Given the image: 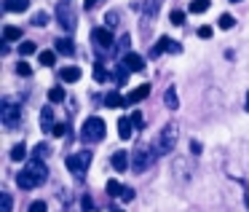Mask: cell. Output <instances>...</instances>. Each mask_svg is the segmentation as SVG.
I'll return each instance as SVG.
<instances>
[{"label": "cell", "instance_id": "19", "mask_svg": "<svg viewBox=\"0 0 249 212\" xmlns=\"http://www.w3.org/2000/svg\"><path fill=\"white\" fill-rule=\"evenodd\" d=\"M56 54H65V57H72L75 54V46H72L70 38H59L56 40Z\"/></svg>", "mask_w": 249, "mask_h": 212}, {"label": "cell", "instance_id": "3", "mask_svg": "<svg viewBox=\"0 0 249 212\" xmlns=\"http://www.w3.org/2000/svg\"><path fill=\"white\" fill-rule=\"evenodd\" d=\"M177 140H179V126L177 124H163V129L158 132V140H156V148H158V156H166L177 148Z\"/></svg>", "mask_w": 249, "mask_h": 212}, {"label": "cell", "instance_id": "18", "mask_svg": "<svg viewBox=\"0 0 249 212\" xmlns=\"http://www.w3.org/2000/svg\"><path fill=\"white\" fill-rule=\"evenodd\" d=\"M163 105H166L169 110H177L179 108V97H177V89L169 86L166 92H163Z\"/></svg>", "mask_w": 249, "mask_h": 212}, {"label": "cell", "instance_id": "15", "mask_svg": "<svg viewBox=\"0 0 249 212\" xmlns=\"http://www.w3.org/2000/svg\"><path fill=\"white\" fill-rule=\"evenodd\" d=\"M27 6H30V0H3V11H8V14H22V11H27Z\"/></svg>", "mask_w": 249, "mask_h": 212}, {"label": "cell", "instance_id": "4", "mask_svg": "<svg viewBox=\"0 0 249 212\" xmlns=\"http://www.w3.org/2000/svg\"><path fill=\"white\" fill-rule=\"evenodd\" d=\"M105 135H107V129H105V121L99 118V116H91V118H86V124H83V129H81V140L86 142V145L102 142Z\"/></svg>", "mask_w": 249, "mask_h": 212}, {"label": "cell", "instance_id": "36", "mask_svg": "<svg viewBox=\"0 0 249 212\" xmlns=\"http://www.w3.org/2000/svg\"><path fill=\"white\" fill-rule=\"evenodd\" d=\"M131 199H134V188L124 185V191H121V201H131Z\"/></svg>", "mask_w": 249, "mask_h": 212}, {"label": "cell", "instance_id": "43", "mask_svg": "<svg viewBox=\"0 0 249 212\" xmlns=\"http://www.w3.org/2000/svg\"><path fill=\"white\" fill-rule=\"evenodd\" d=\"M94 76H97V81H105V70H102L99 62H97V67H94Z\"/></svg>", "mask_w": 249, "mask_h": 212}, {"label": "cell", "instance_id": "47", "mask_svg": "<svg viewBox=\"0 0 249 212\" xmlns=\"http://www.w3.org/2000/svg\"><path fill=\"white\" fill-rule=\"evenodd\" d=\"M231 3H241V0H231Z\"/></svg>", "mask_w": 249, "mask_h": 212}, {"label": "cell", "instance_id": "21", "mask_svg": "<svg viewBox=\"0 0 249 212\" xmlns=\"http://www.w3.org/2000/svg\"><path fill=\"white\" fill-rule=\"evenodd\" d=\"M105 105L107 108H121V105H126V99L118 92H110V94H105Z\"/></svg>", "mask_w": 249, "mask_h": 212}, {"label": "cell", "instance_id": "38", "mask_svg": "<svg viewBox=\"0 0 249 212\" xmlns=\"http://www.w3.org/2000/svg\"><path fill=\"white\" fill-rule=\"evenodd\" d=\"M30 212H46V201H33V204H30Z\"/></svg>", "mask_w": 249, "mask_h": 212}, {"label": "cell", "instance_id": "27", "mask_svg": "<svg viewBox=\"0 0 249 212\" xmlns=\"http://www.w3.org/2000/svg\"><path fill=\"white\" fill-rule=\"evenodd\" d=\"M65 97H67V94H65V89H62V86H54V89L49 92V99H51V102H65Z\"/></svg>", "mask_w": 249, "mask_h": 212}, {"label": "cell", "instance_id": "16", "mask_svg": "<svg viewBox=\"0 0 249 212\" xmlns=\"http://www.w3.org/2000/svg\"><path fill=\"white\" fill-rule=\"evenodd\" d=\"M110 161H113L115 172H126V169H129V156H126V151H115Z\"/></svg>", "mask_w": 249, "mask_h": 212}, {"label": "cell", "instance_id": "30", "mask_svg": "<svg viewBox=\"0 0 249 212\" xmlns=\"http://www.w3.org/2000/svg\"><path fill=\"white\" fill-rule=\"evenodd\" d=\"M206 8H209V0H193V3H190V11L193 14H204Z\"/></svg>", "mask_w": 249, "mask_h": 212}, {"label": "cell", "instance_id": "45", "mask_svg": "<svg viewBox=\"0 0 249 212\" xmlns=\"http://www.w3.org/2000/svg\"><path fill=\"white\" fill-rule=\"evenodd\" d=\"M244 204H247V210H249V185H244Z\"/></svg>", "mask_w": 249, "mask_h": 212}, {"label": "cell", "instance_id": "14", "mask_svg": "<svg viewBox=\"0 0 249 212\" xmlns=\"http://www.w3.org/2000/svg\"><path fill=\"white\" fill-rule=\"evenodd\" d=\"M147 94H150V83H142V86H137L134 92H131L129 97H126V105H137V102H142V99H145Z\"/></svg>", "mask_w": 249, "mask_h": 212}, {"label": "cell", "instance_id": "39", "mask_svg": "<svg viewBox=\"0 0 249 212\" xmlns=\"http://www.w3.org/2000/svg\"><path fill=\"white\" fill-rule=\"evenodd\" d=\"M51 135H56V137H62V135H67V126L65 124H56L54 129H51Z\"/></svg>", "mask_w": 249, "mask_h": 212}, {"label": "cell", "instance_id": "34", "mask_svg": "<svg viewBox=\"0 0 249 212\" xmlns=\"http://www.w3.org/2000/svg\"><path fill=\"white\" fill-rule=\"evenodd\" d=\"M17 76H22V78L27 76L30 78V76H33V67H30L27 62H19V65H17Z\"/></svg>", "mask_w": 249, "mask_h": 212}, {"label": "cell", "instance_id": "25", "mask_svg": "<svg viewBox=\"0 0 249 212\" xmlns=\"http://www.w3.org/2000/svg\"><path fill=\"white\" fill-rule=\"evenodd\" d=\"M11 210H14V199H11V193L3 191V196H0V212H11Z\"/></svg>", "mask_w": 249, "mask_h": 212}, {"label": "cell", "instance_id": "26", "mask_svg": "<svg viewBox=\"0 0 249 212\" xmlns=\"http://www.w3.org/2000/svg\"><path fill=\"white\" fill-rule=\"evenodd\" d=\"M38 51V46L33 43V40H24V43H19V54L22 57H30V54H35Z\"/></svg>", "mask_w": 249, "mask_h": 212}, {"label": "cell", "instance_id": "6", "mask_svg": "<svg viewBox=\"0 0 249 212\" xmlns=\"http://www.w3.org/2000/svg\"><path fill=\"white\" fill-rule=\"evenodd\" d=\"M172 177H174V183H177V185H182V188H185V185L193 180V164H190L185 156H177L172 161Z\"/></svg>", "mask_w": 249, "mask_h": 212}, {"label": "cell", "instance_id": "2", "mask_svg": "<svg viewBox=\"0 0 249 212\" xmlns=\"http://www.w3.org/2000/svg\"><path fill=\"white\" fill-rule=\"evenodd\" d=\"M156 158H158L156 148L147 145V142H140V145L134 148V156H131V172H137V174L147 172V169L156 164Z\"/></svg>", "mask_w": 249, "mask_h": 212}, {"label": "cell", "instance_id": "31", "mask_svg": "<svg viewBox=\"0 0 249 212\" xmlns=\"http://www.w3.org/2000/svg\"><path fill=\"white\" fill-rule=\"evenodd\" d=\"M105 27L107 30L118 27V11H107V17H105Z\"/></svg>", "mask_w": 249, "mask_h": 212}, {"label": "cell", "instance_id": "44", "mask_svg": "<svg viewBox=\"0 0 249 212\" xmlns=\"http://www.w3.org/2000/svg\"><path fill=\"white\" fill-rule=\"evenodd\" d=\"M91 207H94L91 196H83V210H91Z\"/></svg>", "mask_w": 249, "mask_h": 212}, {"label": "cell", "instance_id": "5", "mask_svg": "<svg viewBox=\"0 0 249 212\" xmlns=\"http://www.w3.org/2000/svg\"><path fill=\"white\" fill-rule=\"evenodd\" d=\"M67 169H70L72 174H75L78 180H83L86 177V169H89V164H91V151H78V153H70V156H67Z\"/></svg>", "mask_w": 249, "mask_h": 212}, {"label": "cell", "instance_id": "23", "mask_svg": "<svg viewBox=\"0 0 249 212\" xmlns=\"http://www.w3.org/2000/svg\"><path fill=\"white\" fill-rule=\"evenodd\" d=\"M19 38H22V30L19 27H3V40L6 43L8 40H19Z\"/></svg>", "mask_w": 249, "mask_h": 212}, {"label": "cell", "instance_id": "7", "mask_svg": "<svg viewBox=\"0 0 249 212\" xmlns=\"http://www.w3.org/2000/svg\"><path fill=\"white\" fill-rule=\"evenodd\" d=\"M56 19H59V27L67 30V33H72L78 24V17H75V8H72L70 0H62L59 6H56Z\"/></svg>", "mask_w": 249, "mask_h": 212}, {"label": "cell", "instance_id": "10", "mask_svg": "<svg viewBox=\"0 0 249 212\" xmlns=\"http://www.w3.org/2000/svg\"><path fill=\"white\" fill-rule=\"evenodd\" d=\"M161 3L163 0H145V11H142V35H150V22L156 19Z\"/></svg>", "mask_w": 249, "mask_h": 212}, {"label": "cell", "instance_id": "12", "mask_svg": "<svg viewBox=\"0 0 249 212\" xmlns=\"http://www.w3.org/2000/svg\"><path fill=\"white\" fill-rule=\"evenodd\" d=\"M124 67H126V70H131V73H142V70H145V59H142L140 54H131V51H129V54L124 57Z\"/></svg>", "mask_w": 249, "mask_h": 212}, {"label": "cell", "instance_id": "37", "mask_svg": "<svg viewBox=\"0 0 249 212\" xmlns=\"http://www.w3.org/2000/svg\"><path fill=\"white\" fill-rule=\"evenodd\" d=\"M105 0H83V6H86V11H94L97 6H102Z\"/></svg>", "mask_w": 249, "mask_h": 212}, {"label": "cell", "instance_id": "41", "mask_svg": "<svg viewBox=\"0 0 249 212\" xmlns=\"http://www.w3.org/2000/svg\"><path fill=\"white\" fill-rule=\"evenodd\" d=\"M190 153H193V156H201V142L198 140L190 142Z\"/></svg>", "mask_w": 249, "mask_h": 212}, {"label": "cell", "instance_id": "22", "mask_svg": "<svg viewBox=\"0 0 249 212\" xmlns=\"http://www.w3.org/2000/svg\"><path fill=\"white\" fill-rule=\"evenodd\" d=\"M38 62H40L43 67H51V65L56 62V54H54V51H40V54H38Z\"/></svg>", "mask_w": 249, "mask_h": 212}, {"label": "cell", "instance_id": "29", "mask_svg": "<svg viewBox=\"0 0 249 212\" xmlns=\"http://www.w3.org/2000/svg\"><path fill=\"white\" fill-rule=\"evenodd\" d=\"M217 24H220L222 30H231L233 24H236V19H233V14H222V17L217 19Z\"/></svg>", "mask_w": 249, "mask_h": 212}, {"label": "cell", "instance_id": "35", "mask_svg": "<svg viewBox=\"0 0 249 212\" xmlns=\"http://www.w3.org/2000/svg\"><path fill=\"white\" fill-rule=\"evenodd\" d=\"M33 24H35V27H46V24H49V17H46L43 11H38V14L33 17Z\"/></svg>", "mask_w": 249, "mask_h": 212}, {"label": "cell", "instance_id": "17", "mask_svg": "<svg viewBox=\"0 0 249 212\" xmlns=\"http://www.w3.org/2000/svg\"><path fill=\"white\" fill-rule=\"evenodd\" d=\"M54 126H56V124H54V110L46 105V108L40 110V129L49 132V129H54Z\"/></svg>", "mask_w": 249, "mask_h": 212}, {"label": "cell", "instance_id": "24", "mask_svg": "<svg viewBox=\"0 0 249 212\" xmlns=\"http://www.w3.org/2000/svg\"><path fill=\"white\" fill-rule=\"evenodd\" d=\"M46 156H51V148L46 145V142H40V145H35V151H33V158H40V161H43Z\"/></svg>", "mask_w": 249, "mask_h": 212}, {"label": "cell", "instance_id": "9", "mask_svg": "<svg viewBox=\"0 0 249 212\" xmlns=\"http://www.w3.org/2000/svg\"><path fill=\"white\" fill-rule=\"evenodd\" d=\"M91 40L99 51H113L115 49V38H113V30L107 27H94L91 30Z\"/></svg>", "mask_w": 249, "mask_h": 212}, {"label": "cell", "instance_id": "46", "mask_svg": "<svg viewBox=\"0 0 249 212\" xmlns=\"http://www.w3.org/2000/svg\"><path fill=\"white\" fill-rule=\"evenodd\" d=\"M244 110H247V113H249V92H247V105H244Z\"/></svg>", "mask_w": 249, "mask_h": 212}, {"label": "cell", "instance_id": "40", "mask_svg": "<svg viewBox=\"0 0 249 212\" xmlns=\"http://www.w3.org/2000/svg\"><path fill=\"white\" fill-rule=\"evenodd\" d=\"M131 124H134V129H142V113H137V110H134V116H131Z\"/></svg>", "mask_w": 249, "mask_h": 212}, {"label": "cell", "instance_id": "28", "mask_svg": "<svg viewBox=\"0 0 249 212\" xmlns=\"http://www.w3.org/2000/svg\"><path fill=\"white\" fill-rule=\"evenodd\" d=\"M24 158H27V148H24V145H14L11 161H24Z\"/></svg>", "mask_w": 249, "mask_h": 212}, {"label": "cell", "instance_id": "11", "mask_svg": "<svg viewBox=\"0 0 249 212\" xmlns=\"http://www.w3.org/2000/svg\"><path fill=\"white\" fill-rule=\"evenodd\" d=\"M163 51H172V54H179V51H182V46H179L177 40H172V38H166V35H163V38H158V43H156V46H150V57L156 59V57H161Z\"/></svg>", "mask_w": 249, "mask_h": 212}, {"label": "cell", "instance_id": "8", "mask_svg": "<svg viewBox=\"0 0 249 212\" xmlns=\"http://www.w3.org/2000/svg\"><path fill=\"white\" fill-rule=\"evenodd\" d=\"M19 124H22V105L3 99V126L8 132H14V129H19Z\"/></svg>", "mask_w": 249, "mask_h": 212}, {"label": "cell", "instance_id": "42", "mask_svg": "<svg viewBox=\"0 0 249 212\" xmlns=\"http://www.w3.org/2000/svg\"><path fill=\"white\" fill-rule=\"evenodd\" d=\"M198 35H201V38H212V27H209V24H204V27H198Z\"/></svg>", "mask_w": 249, "mask_h": 212}, {"label": "cell", "instance_id": "1", "mask_svg": "<svg viewBox=\"0 0 249 212\" xmlns=\"http://www.w3.org/2000/svg\"><path fill=\"white\" fill-rule=\"evenodd\" d=\"M46 177H49V169H46V164L40 161V158H30V161H27V169H22V172L17 174V185H19L22 191H33V188H38V185H43Z\"/></svg>", "mask_w": 249, "mask_h": 212}, {"label": "cell", "instance_id": "20", "mask_svg": "<svg viewBox=\"0 0 249 212\" xmlns=\"http://www.w3.org/2000/svg\"><path fill=\"white\" fill-rule=\"evenodd\" d=\"M131 126H134L131 118H121L118 121V137L121 140H131Z\"/></svg>", "mask_w": 249, "mask_h": 212}, {"label": "cell", "instance_id": "33", "mask_svg": "<svg viewBox=\"0 0 249 212\" xmlns=\"http://www.w3.org/2000/svg\"><path fill=\"white\" fill-rule=\"evenodd\" d=\"M121 191H124V185H121L118 180H110L107 183V193L110 196H121Z\"/></svg>", "mask_w": 249, "mask_h": 212}, {"label": "cell", "instance_id": "48", "mask_svg": "<svg viewBox=\"0 0 249 212\" xmlns=\"http://www.w3.org/2000/svg\"><path fill=\"white\" fill-rule=\"evenodd\" d=\"M113 212H124V210H113Z\"/></svg>", "mask_w": 249, "mask_h": 212}, {"label": "cell", "instance_id": "13", "mask_svg": "<svg viewBox=\"0 0 249 212\" xmlns=\"http://www.w3.org/2000/svg\"><path fill=\"white\" fill-rule=\"evenodd\" d=\"M59 78H62L65 83H75V81H81V67H75V65L62 67V70H59Z\"/></svg>", "mask_w": 249, "mask_h": 212}, {"label": "cell", "instance_id": "32", "mask_svg": "<svg viewBox=\"0 0 249 212\" xmlns=\"http://www.w3.org/2000/svg\"><path fill=\"white\" fill-rule=\"evenodd\" d=\"M172 24H174V27H182V24H185V14L179 11V8H174V11H172Z\"/></svg>", "mask_w": 249, "mask_h": 212}]
</instances>
